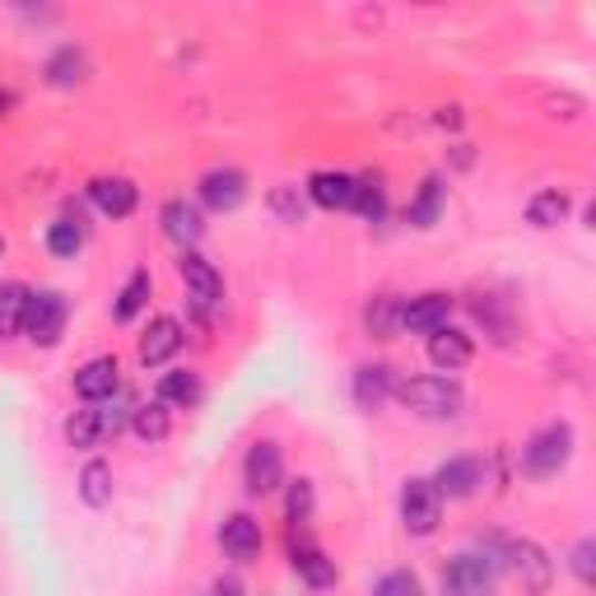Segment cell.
Instances as JSON below:
<instances>
[{
    "label": "cell",
    "mask_w": 596,
    "mask_h": 596,
    "mask_svg": "<svg viewBox=\"0 0 596 596\" xmlns=\"http://www.w3.org/2000/svg\"><path fill=\"white\" fill-rule=\"evenodd\" d=\"M499 568H503V555H494V550H461L443 568V592L448 596H494Z\"/></svg>",
    "instance_id": "cell-1"
},
{
    "label": "cell",
    "mask_w": 596,
    "mask_h": 596,
    "mask_svg": "<svg viewBox=\"0 0 596 596\" xmlns=\"http://www.w3.org/2000/svg\"><path fill=\"white\" fill-rule=\"evenodd\" d=\"M568 457H573V425L555 419V425L536 429L522 443V471L532 480H550V475H560L568 467Z\"/></svg>",
    "instance_id": "cell-2"
},
{
    "label": "cell",
    "mask_w": 596,
    "mask_h": 596,
    "mask_svg": "<svg viewBox=\"0 0 596 596\" xmlns=\"http://www.w3.org/2000/svg\"><path fill=\"white\" fill-rule=\"evenodd\" d=\"M126 425H130L126 406L98 401V406H84L65 419V438H71V448H98V443H107V438H117Z\"/></svg>",
    "instance_id": "cell-3"
},
{
    "label": "cell",
    "mask_w": 596,
    "mask_h": 596,
    "mask_svg": "<svg viewBox=\"0 0 596 596\" xmlns=\"http://www.w3.org/2000/svg\"><path fill=\"white\" fill-rule=\"evenodd\" d=\"M396 396L425 419H452L461 410V401H467L452 378H406V383H396Z\"/></svg>",
    "instance_id": "cell-4"
},
{
    "label": "cell",
    "mask_w": 596,
    "mask_h": 596,
    "mask_svg": "<svg viewBox=\"0 0 596 596\" xmlns=\"http://www.w3.org/2000/svg\"><path fill=\"white\" fill-rule=\"evenodd\" d=\"M65 317H71V303H65L61 290H38L29 294V313H24V336L38 349H52L65 331Z\"/></svg>",
    "instance_id": "cell-5"
},
{
    "label": "cell",
    "mask_w": 596,
    "mask_h": 596,
    "mask_svg": "<svg viewBox=\"0 0 596 596\" xmlns=\"http://www.w3.org/2000/svg\"><path fill=\"white\" fill-rule=\"evenodd\" d=\"M178 275H182V284H187V299H191V307L201 313L206 322L224 307V275H219L206 257H196V252H182V261H178Z\"/></svg>",
    "instance_id": "cell-6"
},
{
    "label": "cell",
    "mask_w": 596,
    "mask_h": 596,
    "mask_svg": "<svg viewBox=\"0 0 596 596\" xmlns=\"http://www.w3.org/2000/svg\"><path fill=\"white\" fill-rule=\"evenodd\" d=\"M438 517H443V494L433 490V480H425V475L406 480V490H401V522H406V532L410 536H433Z\"/></svg>",
    "instance_id": "cell-7"
},
{
    "label": "cell",
    "mask_w": 596,
    "mask_h": 596,
    "mask_svg": "<svg viewBox=\"0 0 596 596\" xmlns=\"http://www.w3.org/2000/svg\"><path fill=\"white\" fill-rule=\"evenodd\" d=\"M503 564L517 568L522 587L532 592V596H545L550 583H555V564H550V555H545L536 541H508V545H503Z\"/></svg>",
    "instance_id": "cell-8"
},
{
    "label": "cell",
    "mask_w": 596,
    "mask_h": 596,
    "mask_svg": "<svg viewBox=\"0 0 596 596\" xmlns=\"http://www.w3.org/2000/svg\"><path fill=\"white\" fill-rule=\"evenodd\" d=\"M284 480V452L280 443H257L248 452V461H242V484H248V494H275Z\"/></svg>",
    "instance_id": "cell-9"
},
{
    "label": "cell",
    "mask_w": 596,
    "mask_h": 596,
    "mask_svg": "<svg viewBox=\"0 0 596 596\" xmlns=\"http://www.w3.org/2000/svg\"><path fill=\"white\" fill-rule=\"evenodd\" d=\"M452 294H419L410 303H401V331H415V336H433L443 331L452 317Z\"/></svg>",
    "instance_id": "cell-10"
},
{
    "label": "cell",
    "mask_w": 596,
    "mask_h": 596,
    "mask_svg": "<svg viewBox=\"0 0 596 596\" xmlns=\"http://www.w3.org/2000/svg\"><path fill=\"white\" fill-rule=\"evenodd\" d=\"M117 387H122V364H117L113 355L90 359V364H84V368L75 373V396H80V401H90V406L113 401Z\"/></svg>",
    "instance_id": "cell-11"
},
{
    "label": "cell",
    "mask_w": 596,
    "mask_h": 596,
    "mask_svg": "<svg viewBox=\"0 0 596 596\" xmlns=\"http://www.w3.org/2000/svg\"><path fill=\"white\" fill-rule=\"evenodd\" d=\"M480 484H484V461L480 457H452L433 475V490L443 499H471Z\"/></svg>",
    "instance_id": "cell-12"
},
{
    "label": "cell",
    "mask_w": 596,
    "mask_h": 596,
    "mask_svg": "<svg viewBox=\"0 0 596 596\" xmlns=\"http://www.w3.org/2000/svg\"><path fill=\"white\" fill-rule=\"evenodd\" d=\"M201 201L219 215H229L238 210L242 201H248V178H242L238 168H210L206 178H201Z\"/></svg>",
    "instance_id": "cell-13"
},
{
    "label": "cell",
    "mask_w": 596,
    "mask_h": 596,
    "mask_svg": "<svg viewBox=\"0 0 596 596\" xmlns=\"http://www.w3.org/2000/svg\"><path fill=\"white\" fill-rule=\"evenodd\" d=\"M178 349H182V322L178 317H154L145 326V336H140V364L145 368L168 364Z\"/></svg>",
    "instance_id": "cell-14"
},
{
    "label": "cell",
    "mask_w": 596,
    "mask_h": 596,
    "mask_svg": "<svg viewBox=\"0 0 596 596\" xmlns=\"http://www.w3.org/2000/svg\"><path fill=\"white\" fill-rule=\"evenodd\" d=\"M219 545H224V555H229V560L252 564V560L261 555V522L248 517V513L224 517V526H219Z\"/></svg>",
    "instance_id": "cell-15"
},
{
    "label": "cell",
    "mask_w": 596,
    "mask_h": 596,
    "mask_svg": "<svg viewBox=\"0 0 596 596\" xmlns=\"http://www.w3.org/2000/svg\"><path fill=\"white\" fill-rule=\"evenodd\" d=\"M396 396V373L387 368V364H364V368H355V406L359 410H383L387 401Z\"/></svg>",
    "instance_id": "cell-16"
},
{
    "label": "cell",
    "mask_w": 596,
    "mask_h": 596,
    "mask_svg": "<svg viewBox=\"0 0 596 596\" xmlns=\"http://www.w3.org/2000/svg\"><path fill=\"white\" fill-rule=\"evenodd\" d=\"M355 187L359 178H349V172H313L307 178V201L322 210H349L355 206Z\"/></svg>",
    "instance_id": "cell-17"
},
{
    "label": "cell",
    "mask_w": 596,
    "mask_h": 596,
    "mask_svg": "<svg viewBox=\"0 0 596 596\" xmlns=\"http://www.w3.org/2000/svg\"><path fill=\"white\" fill-rule=\"evenodd\" d=\"M90 196H94V206H98L107 219H126V215H136V206H140L136 182H126V178H98V182L90 187Z\"/></svg>",
    "instance_id": "cell-18"
},
{
    "label": "cell",
    "mask_w": 596,
    "mask_h": 596,
    "mask_svg": "<svg viewBox=\"0 0 596 596\" xmlns=\"http://www.w3.org/2000/svg\"><path fill=\"white\" fill-rule=\"evenodd\" d=\"M471 355H475V345H471L467 331L443 326V331H433V336H429V359H433L438 368H443V373L467 368V364H471Z\"/></svg>",
    "instance_id": "cell-19"
},
{
    "label": "cell",
    "mask_w": 596,
    "mask_h": 596,
    "mask_svg": "<svg viewBox=\"0 0 596 596\" xmlns=\"http://www.w3.org/2000/svg\"><path fill=\"white\" fill-rule=\"evenodd\" d=\"M164 233L178 242V248H196L206 238V224H201V210L187 206V201H168L164 206Z\"/></svg>",
    "instance_id": "cell-20"
},
{
    "label": "cell",
    "mask_w": 596,
    "mask_h": 596,
    "mask_svg": "<svg viewBox=\"0 0 596 596\" xmlns=\"http://www.w3.org/2000/svg\"><path fill=\"white\" fill-rule=\"evenodd\" d=\"M294 573L313 587V592H326V587H336V560H326L317 545H294Z\"/></svg>",
    "instance_id": "cell-21"
},
{
    "label": "cell",
    "mask_w": 596,
    "mask_h": 596,
    "mask_svg": "<svg viewBox=\"0 0 596 596\" xmlns=\"http://www.w3.org/2000/svg\"><path fill=\"white\" fill-rule=\"evenodd\" d=\"M29 284H0V341H14V336H24V313H29Z\"/></svg>",
    "instance_id": "cell-22"
},
{
    "label": "cell",
    "mask_w": 596,
    "mask_h": 596,
    "mask_svg": "<svg viewBox=\"0 0 596 596\" xmlns=\"http://www.w3.org/2000/svg\"><path fill=\"white\" fill-rule=\"evenodd\" d=\"M568 210H573L568 191L545 187V191H536L532 201H526V224H536V229H555V224H564V219H568Z\"/></svg>",
    "instance_id": "cell-23"
},
{
    "label": "cell",
    "mask_w": 596,
    "mask_h": 596,
    "mask_svg": "<svg viewBox=\"0 0 596 596\" xmlns=\"http://www.w3.org/2000/svg\"><path fill=\"white\" fill-rule=\"evenodd\" d=\"M159 401L164 406H196L201 401V378L191 368H172L159 378Z\"/></svg>",
    "instance_id": "cell-24"
},
{
    "label": "cell",
    "mask_w": 596,
    "mask_h": 596,
    "mask_svg": "<svg viewBox=\"0 0 596 596\" xmlns=\"http://www.w3.org/2000/svg\"><path fill=\"white\" fill-rule=\"evenodd\" d=\"M80 499L90 508L113 503V467H107V461H90V467L80 471Z\"/></svg>",
    "instance_id": "cell-25"
},
{
    "label": "cell",
    "mask_w": 596,
    "mask_h": 596,
    "mask_svg": "<svg viewBox=\"0 0 596 596\" xmlns=\"http://www.w3.org/2000/svg\"><path fill=\"white\" fill-rule=\"evenodd\" d=\"M130 429H136V438H145V443H164L168 438V406L164 401H149V406H136L130 410Z\"/></svg>",
    "instance_id": "cell-26"
},
{
    "label": "cell",
    "mask_w": 596,
    "mask_h": 596,
    "mask_svg": "<svg viewBox=\"0 0 596 596\" xmlns=\"http://www.w3.org/2000/svg\"><path fill=\"white\" fill-rule=\"evenodd\" d=\"M364 322H368V331H373L378 341H391L396 331H401V303H396L391 294L373 299V303H368V313H364Z\"/></svg>",
    "instance_id": "cell-27"
},
{
    "label": "cell",
    "mask_w": 596,
    "mask_h": 596,
    "mask_svg": "<svg viewBox=\"0 0 596 596\" xmlns=\"http://www.w3.org/2000/svg\"><path fill=\"white\" fill-rule=\"evenodd\" d=\"M438 210H443V182L425 178V187H419L415 206H410V224H415V229H433V224H438Z\"/></svg>",
    "instance_id": "cell-28"
},
{
    "label": "cell",
    "mask_w": 596,
    "mask_h": 596,
    "mask_svg": "<svg viewBox=\"0 0 596 596\" xmlns=\"http://www.w3.org/2000/svg\"><path fill=\"white\" fill-rule=\"evenodd\" d=\"M145 299H149V271H136L126 284H122V294H117V303H113V317L117 322H130L145 307Z\"/></svg>",
    "instance_id": "cell-29"
},
{
    "label": "cell",
    "mask_w": 596,
    "mask_h": 596,
    "mask_svg": "<svg viewBox=\"0 0 596 596\" xmlns=\"http://www.w3.org/2000/svg\"><path fill=\"white\" fill-rule=\"evenodd\" d=\"M80 248H84V229H80V219H56V224L48 229V252H52V257L71 261Z\"/></svg>",
    "instance_id": "cell-30"
},
{
    "label": "cell",
    "mask_w": 596,
    "mask_h": 596,
    "mask_svg": "<svg viewBox=\"0 0 596 596\" xmlns=\"http://www.w3.org/2000/svg\"><path fill=\"white\" fill-rule=\"evenodd\" d=\"M80 75H84V56L75 48H61L48 61V80L56 84V90H71V84H80Z\"/></svg>",
    "instance_id": "cell-31"
},
{
    "label": "cell",
    "mask_w": 596,
    "mask_h": 596,
    "mask_svg": "<svg viewBox=\"0 0 596 596\" xmlns=\"http://www.w3.org/2000/svg\"><path fill=\"white\" fill-rule=\"evenodd\" d=\"M349 210H359L364 219H373V224H378L383 210H387V196H383V187L373 182V178H359V187H355V206H349Z\"/></svg>",
    "instance_id": "cell-32"
},
{
    "label": "cell",
    "mask_w": 596,
    "mask_h": 596,
    "mask_svg": "<svg viewBox=\"0 0 596 596\" xmlns=\"http://www.w3.org/2000/svg\"><path fill=\"white\" fill-rule=\"evenodd\" d=\"M373 596H425V587H419V578L410 568H396V573H387V578H378Z\"/></svg>",
    "instance_id": "cell-33"
},
{
    "label": "cell",
    "mask_w": 596,
    "mask_h": 596,
    "mask_svg": "<svg viewBox=\"0 0 596 596\" xmlns=\"http://www.w3.org/2000/svg\"><path fill=\"white\" fill-rule=\"evenodd\" d=\"M471 313H475L484 326H494V341H499V345L513 341V326H508V317L499 313V303H494V299H475V303H471Z\"/></svg>",
    "instance_id": "cell-34"
},
{
    "label": "cell",
    "mask_w": 596,
    "mask_h": 596,
    "mask_svg": "<svg viewBox=\"0 0 596 596\" xmlns=\"http://www.w3.org/2000/svg\"><path fill=\"white\" fill-rule=\"evenodd\" d=\"M284 508H290V522H307L313 517V480H294L290 484V499H284Z\"/></svg>",
    "instance_id": "cell-35"
},
{
    "label": "cell",
    "mask_w": 596,
    "mask_h": 596,
    "mask_svg": "<svg viewBox=\"0 0 596 596\" xmlns=\"http://www.w3.org/2000/svg\"><path fill=\"white\" fill-rule=\"evenodd\" d=\"M271 210L284 219V224H299V219H303V196H299V187H275V191H271Z\"/></svg>",
    "instance_id": "cell-36"
},
{
    "label": "cell",
    "mask_w": 596,
    "mask_h": 596,
    "mask_svg": "<svg viewBox=\"0 0 596 596\" xmlns=\"http://www.w3.org/2000/svg\"><path fill=\"white\" fill-rule=\"evenodd\" d=\"M568 568H573V578H578L583 587H592V583H596V545H592V541H578V545H573Z\"/></svg>",
    "instance_id": "cell-37"
},
{
    "label": "cell",
    "mask_w": 596,
    "mask_h": 596,
    "mask_svg": "<svg viewBox=\"0 0 596 596\" xmlns=\"http://www.w3.org/2000/svg\"><path fill=\"white\" fill-rule=\"evenodd\" d=\"M10 107H14V98H10L6 90H0V117H6V113H10Z\"/></svg>",
    "instance_id": "cell-38"
},
{
    "label": "cell",
    "mask_w": 596,
    "mask_h": 596,
    "mask_svg": "<svg viewBox=\"0 0 596 596\" xmlns=\"http://www.w3.org/2000/svg\"><path fill=\"white\" fill-rule=\"evenodd\" d=\"M215 596H233V587H229V592H224V587H219V592H215Z\"/></svg>",
    "instance_id": "cell-39"
},
{
    "label": "cell",
    "mask_w": 596,
    "mask_h": 596,
    "mask_svg": "<svg viewBox=\"0 0 596 596\" xmlns=\"http://www.w3.org/2000/svg\"><path fill=\"white\" fill-rule=\"evenodd\" d=\"M0 252H6V238H0Z\"/></svg>",
    "instance_id": "cell-40"
}]
</instances>
